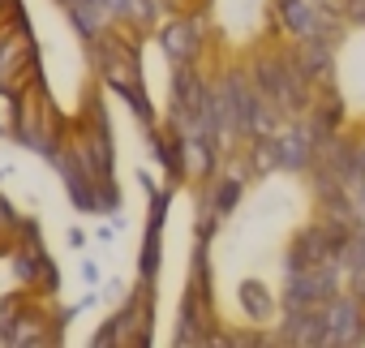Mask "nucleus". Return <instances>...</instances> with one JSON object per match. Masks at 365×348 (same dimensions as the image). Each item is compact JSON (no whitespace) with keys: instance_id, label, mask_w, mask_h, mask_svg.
I'll return each mask as SVG.
<instances>
[{"instance_id":"obj_3","label":"nucleus","mask_w":365,"mask_h":348,"mask_svg":"<svg viewBox=\"0 0 365 348\" xmlns=\"http://www.w3.org/2000/svg\"><path fill=\"white\" fill-rule=\"evenodd\" d=\"M18 121H14V95L9 91H0V133L5 129H14Z\"/></svg>"},{"instance_id":"obj_1","label":"nucleus","mask_w":365,"mask_h":348,"mask_svg":"<svg viewBox=\"0 0 365 348\" xmlns=\"http://www.w3.org/2000/svg\"><path fill=\"white\" fill-rule=\"evenodd\" d=\"M194 44V26H185V22H180V26H172L168 35H163V48L172 52V56H185V48Z\"/></svg>"},{"instance_id":"obj_2","label":"nucleus","mask_w":365,"mask_h":348,"mask_svg":"<svg viewBox=\"0 0 365 348\" xmlns=\"http://www.w3.org/2000/svg\"><path fill=\"white\" fill-rule=\"evenodd\" d=\"M279 155H284V163H305V142L301 138H284Z\"/></svg>"}]
</instances>
